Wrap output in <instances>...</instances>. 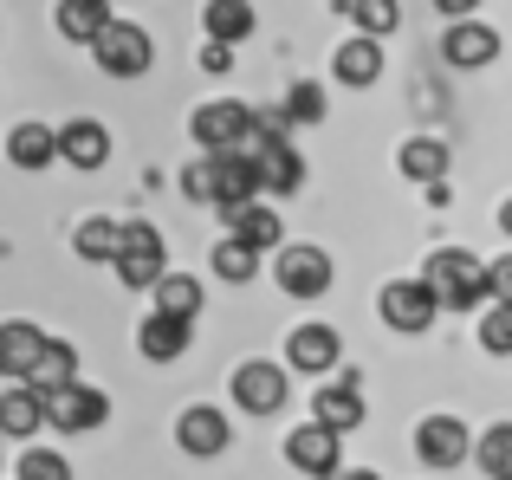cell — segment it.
Instances as JSON below:
<instances>
[{
    "mask_svg": "<svg viewBox=\"0 0 512 480\" xmlns=\"http://www.w3.org/2000/svg\"><path fill=\"white\" fill-rule=\"evenodd\" d=\"M467 448H474V435H467L461 416H428L422 429H415V455H422V468H461Z\"/></svg>",
    "mask_w": 512,
    "mask_h": 480,
    "instance_id": "8",
    "label": "cell"
},
{
    "mask_svg": "<svg viewBox=\"0 0 512 480\" xmlns=\"http://www.w3.org/2000/svg\"><path fill=\"white\" fill-rule=\"evenodd\" d=\"M201 65H208V72H227V65H234V46H214V39H208V52H201Z\"/></svg>",
    "mask_w": 512,
    "mask_h": 480,
    "instance_id": "38",
    "label": "cell"
},
{
    "mask_svg": "<svg viewBox=\"0 0 512 480\" xmlns=\"http://www.w3.org/2000/svg\"><path fill=\"white\" fill-rule=\"evenodd\" d=\"M435 7H441V13H448V20H454V26H461V20H467V13H474V7H480V0H435Z\"/></svg>",
    "mask_w": 512,
    "mask_h": 480,
    "instance_id": "39",
    "label": "cell"
},
{
    "mask_svg": "<svg viewBox=\"0 0 512 480\" xmlns=\"http://www.w3.org/2000/svg\"><path fill=\"white\" fill-rule=\"evenodd\" d=\"M344 13H357L363 39H389V33H396V20H402V13H396V0H350Z\"/></svg>",
    "mask_w": 512,
    "mask_h": 480,
    "instance_id": "32",
    "label": "cell"
},
{
    "mask_svg": "<svg viewBox=\"0 0 512 480\" xmlns=\"http://www.w3.org/2000/svg\"><path fill=\"white\" fill-rule=\"evenodd\" d=\"M59 156H65L72 169H98L104 156H111V130L91 124V117H78V124L59 130Z\"/></svg>",
    "mask_w": 512,
    "mask_h": 480,
    "instance_id": "17",
    "label": "cell"
},
{
    "mask_svg": "<svg viewBox=\"0 0 512 480\" xmlns=\"http://www.w3.org/2000/svg\"><path fill=\"white\" fill-rule=\"evenodd\" d=\"M175 442H182V455H201V461L221 455V448H227V416H221V409H208V403H201V409H182Z\"/></svg>",
    "mask_w": 512,
    "mask_h": 480,
    "instance_id": "16",
    "label": "cell"
},
{
    "mask_svg": "<svg viewBox=\"0 0 512 480\" xmlns=\"http://www.w3.org/2000/svg\"><path fill=\"white\" fill-rule=\"evenodd\" d=\"M487 279H493V305H512V253L506 260H487Z\"/></svg>",
    "mask_w": 512,
    "mask_h": 480,
    "instance_id": "37",
    "label": "cell"
},
{
    "mask_svg": "<svg viewBox=\"0 0 512 480\" xmlns=\"http://www.w3.org/2000/svg\"><path fill=\"white\" fill-rule=\"evenodd\" d=\"M286 461L299 474H312V480H331L344 468V435H331V429H318V422H305V429H292L286 435Z\"/></svg>",
    "mask_w": 512,
    "mask_h": 480,
    "instance_id": "5",
    "label": "cell"
},
{
    "mask_svg": "<svg viewBox=\"0 0 512 480\" xmlns=\"http://www.w3.org/2000/svg\"><path fill=\"white\" fill-rule=\"evenodd\" d=\"M331 72L344 78V85H376L383 78V39H344L338 46V59H331Z\"/></svg>",
    "mask_w": 512,
    "mask_h": 480,
    "instance_id": "21",
    "label": "cell"
},
{
    "mask_svg": "<svg viewBox=\"0 0 512 480\" xmlns=\"http://www.w3.org/2000/svg\"><path fill=\"white\" fill-rule=\"evenodd\" d=\"M7 156H13V169H46V163H59V130L20 124V130L7 137Z\"/></svg>",
    "mask_w": 512,
    "mask_h": 480,
    "instance_id": "24",
    "label": "cell"
},
{
    "mask_svg": "<svg viewBox=\"0 0 512 480\" xmlns=\"http://www.w3.org/2000/svg\"><path fill=\"white\" fill-rule=\"evenodd\" d=\"M221 221L234 228V240H247L253 253H266V247H279V240H286L279 215H273V208H260V202H247V208H221Z\"/></svg>",
    "mask_w": 512,
    "mask_h": 480,
    "instance_id": "20",
    "label": "cell"
},
{
    "mask_svg": "<svg viewBox=\"0 0 512 480\" xmlns=\"http://www.w3.org/2000/svg\"><path fill=\"white\" fill-rule=\"evenodd\" d=\"M338 351H344V344H338V331H331V325H299V331L286 338V364L305 370V377H325V370H338Z\"/></svg>",
    "mask_w": 512,
    "mask_h": 480,
    "instance_id": "14",
    "label": "cell"
},
{
    "mask_svg": "<svg viewBox=\"0 0 512 480\" xmlns=\"http://www.w3.org/2000/svg\"><path fill=\"white\" fill-rule=\"evenodd\" d=\"M117 247H124V228H117V221H85V228H78V253H85V260H117Z\"/></svg>",
    "mask_w": 512,
    "mask_h": 480,
    "instance_id": "31",
    "label": "cell"
},
{
    "mask_svg": "<svg viewBox=\"0 0 512 480\" xmlns=\"http://www.w3.org/2000/svg\"><path fill=\"white\" fill-rule=\"evenodd\" d=\"M59 33L98 46V39L111 33V0H59Z\"/></svg>",
    "mask_w": 512,
    "mask_h": 480,
    "instance_id": "23",
    "label": "cell"
},
{
    "mask_svg": "<svg viewBox=\"0 0 512 480\" xmlns=\"http://www.w3.org/2000/svg\"><path fill=\"white\" fill-rule=\"evenodd\" d=\"M156 312H163V318H182V325H188V318L201 312V279L169 273L163 286H156Z\"/></svg>",
    "mask_w": 512,
    "mask_h": 480,
    "instance_id": "27",
    "label": "cell"
},
{
    "mask_svg": "<svg viewBox=\"0 0 512 480\" xmlns=\"http://www.w3.org/2000/svg\"><path fill=\"white\" fill-rule=\"evenodd\" d=\"M474 461L493 480H512V422H493V429L480 435V442H474Z\"/></svg>",
    "mask_w": 512,
    "mask_h": 480,
    "instance_id": "29",
    "label": "cell"
},
{
    "mask_svg": "<svg viewBox=\"0 0 512 480\" xmlns=\"http://www.w3.org/2000/svg\"><path fill=\"white\" fill-rule=\"evenodd\" d=\"M253 163H260V195H292L305 182V163H299V150H292L286 137H260Z\"/></svg>",
    "mask_w": 512,
    "mask_h": 480,
    "instance_id": "15",
    "label": "cell"
},
{
    "mask_svg": "<svg viewBox=\"0 0 512 480\" xmlns=\"http://www.w3.org/2000/svg\"><path fill=\"white\" fill-rule=\"evenodd\" d=\"M137 351L150 357V364H175V357L188 351V325L182 318H163V312H150L137 325Z\"/></svg>",
    "mask_w": 512,
    "mask_h": 480,
    "instance_id": "18",
    "label": "cell"
},
{
    "mask_svg": "<svg viewBox=\"0 0 512 480\" xmlns=\"http://www.w3.org/2000/svg\"><path fill=\"white\" fill-rule=\"evenodd\" d=\"M448 65H461V72H474V65H487L493 52H500V33H493V26H480V20H461L448 33Z\"/></svg>",
    "mask_w": 512,
    "mask_h": 480,
    "instance_id": "22",
    "label": "cell"
},
{
    "mask_svg": "<svg viewBox=\"0 0 512 480\" xmlns=\"http://www.w3.org/2000/svg\"><path fill=\"white\" fill-rule=\"evenodd\" d=\"M402 176L441 182V176H448V150H441L435 137H409V143H402Z\"/></svg>",
    "mask_w": 512,
    "mask_h": 480,
    "instance_id": "28",
    "label": "cell"
},
{
    "mask_svg": "<svg viewBox=\"0 0 512 480\" xmlns=\"http://www.w3.org/2000/svg\"><path fill=\"white\" fill-rule=\"evenodd\" d=\"M214 273H221V279H234V286H247V279L260 273V253H253L247 240H234V234H227L221 247H214Z\"/></svg>",
    "mask_w": 512,
    "mask_h": 480,
    "instance_id": "30",
    "label": "cell"
},
{
    "mask_svg": "<svg viewBox=\"0 0 512 480\" xmlns=\"http://www.w3.org/2000/svg\"><path fill=\"white\" fill-rule=\"evenodd\" d=\"M46 331L39 325H26V318H13V325H0V377H13V383H33L39 377V364H46Z\"/></svg>",
    "mask_w": 512,
    "mask_h": 480,
    "instance_id": "7",
    "label": "cell"
},
{
    "mask_svg": "<svg viewBox=\"0 0 512 480\" xmlns=\"http://www.w3.org/2000/svg\"><path fill=\"white\" fill-rule=\"evenodd\" d=\"M234 403L247 409V416H273V409H286V364H266V357L240 364L234 370Z\"/></svg>",
    "mask_w": 512,
    "mask_h": 480,
    "instance_id": "6",
    "label": "cell"
},
{
    "mask_svg": "<svg viewBox=\"0 0 512 480\" xmlns=\"http://www.w3.org/2000/svg\"><path fill=\"white\" fill-rule=\"evenodd\" d=\"M188 130H195V143L208 156H234L240 143L253 137V111L240 98H221V104H201V111L188 117Z\"/></svg>",
    "mask_w": 512,
    "mask_h": 480,
    "instance_id": "2",
    "label": "cell"
},
{
    "mask_svg": "<svg viewBox=\"0 0 512 480\" xmlns=\"http://www.w3.org/2000/svg\"><path fill=\"white\" fill-rule=\"evenodd\" d=\"M273 273H279V286H286L292 299H318V292L331 286V260L318 247H286L273 260Z\"/></svg>",
    "mask_w": 512,
    "mask_h": 480,
    "instance_id": "12",
    "label": "cell"
},
{
    "mask_svg": "<svg viewBox=\"0 0 512 480\" xmlns=\"http://www.w3.org/2000/svg\"><path fill=\"white\" fill-rule=\"evenodd\" d=\"M318 117H325V91H318V85H292L286 124H318Z\"/></svg>",
    "mask_w": 512,
    "mask_h": 480,
    "instance_id": "35",
    "label": "cell"
},
{
    "mask_svg": "<svg viewBox=\"0 0 512 480\" xmlns=\"http://www.w3.org/2000/svg\"><path fill=\"white\" fill-rule=\"evenodd\" d=\"M104 416H111L104 390H85V383H72V390H52V396H46V422H52V429H65V435L98 429Z\"/></svg>",
    "mask_w": 512,
    "mask_h": 480,
    "instance_id": "10",
    "label": "cell"
},
{
    "mask_svg": "<svg viewBox=\"0 0 512 480\" xmlns=\"http://www.w3.org/2000/svg\"><path fill=\"white\" fill-rule=\"evenodd\" d=\"M422 286L435 292L448 312H474V305L493 299V279H487V260H474V253L461 247H441L422 260Z\"/></svg>",
    "mask_w": 512,
    "mask_h": 480,
    "instance_id": "1",
    "label": "cell"
},
{
    "mask_svg": "<svg viewBox=\"0 0 512 480\" xmlns=\"http://www.w3.org/2000/svg\"><path fill=\"white\" fill-rule=\"evenodd\" d=\"M312 422L318 429H331V435H350L363 422V396H357V370H344L331 390H318L312 396Z\"/></svg>",
    "mask_w": 512,
    "mask_h": 480,
    "instance_id": "13",
    "label": "cell"
},
{
    "mask_svg": "<svg viewBox=\"0 0 512 480\" xmlns=\"http://www.w3.org/2000/svg\"><path fill=\"white\" fill-rule=\"evenodd\" d=\"M72 383H78V351L65 338H52L46 344V364H39V377H33V390L52 396V390H72Z\"/></svg>",
    "mask_w": 512,
    "mask_h": 480,
    "instance_id": "26",
    "label": "cell"
},
{
    "mask_svg": "<svg viewBox=\"0 0 512 480\" xmlns=\"http://www.w3.org/2000/svg\"><path fill=\"white\" fill-rule=\"evenodd\" d=\"M435 305L441 299L422 286V279H389L383 299H376V312H383L396 331H428V325H435Z\"/></svg>",
    "mask_w": 512,
    "mask_h": 480,
    "instance_id": "9",
    "label": "cell"
},
{
    "mask_svg": "<svg viewBox=\"0 0 512 480\" xmlns=\"http://www.w3.org/2000/svg\"><path fill=\"white\" fill-rule=\"evenodd\" d=\"M150 59H156L150 33H143V26H130V20H111V33L98 39V65L111 78H143V72H150Z\"/></svg>",
    "mask_w": 512,
    "mask_h": 480,
    "instance_id": "4",
    "label": "cell"
},
{
    "mask_svg": "<svg viewBox=\"0 0 512 480\" xmlns=\"http://www.w3.org/2000/svg\"><path fill=\"white\" fill-rule=\"evenodd\" d=\"M480 344H487L493 357H512V305H493V312L480 318Z\"/></svg>",
    "mask_w": 512,
    "mask_h": 480,
    "instance_id": "34",
    "label": "cell"
},
{
    "mask_svg": "<svg viewBox=\"0 0 512 480\" xmlns=\"http://www.w3.org/2000/svg\"><path fill=\"white\" fill-rule=\"evenodd\" d=\"M46 422V396L33 383H7L0 390V435H33Z\"/></svg>",
    "mask_w": 512,
    "mask_h": 480,
    "instance_id": "19",
    "label": "cell"
},
{
    "mask_svg": "<svg viewBox=\"0 0 512 480\" xmlns=\"http://www.w3.org/2000/svg\"><path fill=\"white\" fill-rule=\"evenodd\" d=\"M117 279H124V286H137V292H156L163 286V234L150 228V221H130L124 228V247H117Z\"/></svg>",
    "mask_w": 512,
    "mask_h": 480,
    "instance_id": "3",
    "label": "cell"
},
{
    "mask_svg": "<svg viewBox=\"0 0 512 480\" xmlns=\"http://www.w3.org/2000/svg\"><path fill=\"white\" fill-rule=\"evenodd\" d=\"M13 480H72V461L52 455V448H26L20 455V474Z\"/></svg>",
    "mask_w": 512,
    "mask_h": 480,
    "instance_id": "33",
    "label": "cell"
},
{
    "mask_svg": "<svg viewBox=\"0 0 512 480\" xmlns=\"http://www.w3.org/2000/svg\"><path fill=\"white\" fill-rule=\"evenodd\" d=\"M247 202H260V163L247 150L214 156V215L221 208H247Z\"/></svg>",
    "mask_w": 512,
    "mask_h": 480,
    "instance_id": "11",
    "label": "cell"
},
{
    "mask_svg": "<svg viewBox=\"0 0 512 480\" xmlns=\"http://www.w3.org/2000/svg\"><path fill=\"white\" fill-rule=\"evenodd\" d=\"M182 195H188V202H208V208H214V156H195V163L182 169Z\"/></svg>",
    "mask_w": 512,
    "mask_h": 480,
    "instance_id": "36",
    "label": "cell"
},
{
    "mask_svg": "<svg viewBox=\"0 0 512 480\" xmlns=\"http://www.w3.org/2000/svg\"><path fill=\"white\" fill-rule=\"evenodd\" d=\"M500 228H506V234H512V202H506V208H500Z\"/></svg>",
    "mask_w": 512,
    "mask_h": 480,
    "instance_id": "40",
    "label": "cell"
},
{
    "mask_svg": "<svg viewBox=\"0 0 512 480\" xmlns=\"http://www.w3.org/2000/svg\"><path fill=\"white\" fill-rule=\"evenodd\" d=\"M201 20H208V39H214V46H240V39L253 33V7H247V0H208V7H201Z\"/></svg>",
    "mask_w": 512,
    "mask_h": 480,
    "instance_id": "25",
    "label": "cell"
},
{
    "mask_svg": "<svg viewBox=\"0 0 512 480\" xmlns=\"http://www.w3.org/2000/svg\"><path fill=\"white\" fill-rule=\"evenodd\" d=\"M350 480H383V474H350Z\"/></svg>",
    "mask_w": 512,
    "mask_h": 480,
    "instance_id": "41",
    "label": "cell"
}]
</instances>
